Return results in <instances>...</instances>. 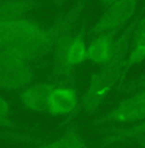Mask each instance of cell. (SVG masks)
I'll use <instances>...</instances> for the list:
<instances>
[{"instance_id":"6da1fadb","label":"cell","mask_w":145,"mask_h":148,"mask_svg":"<svg viewBox=\"0 0 145 148\" xmlns=\"http://www.w3.org/2000/svg\"><path fill=\"white\" fill-rule=\"evenodd\" d=\"M141 16L143 14L133 18L118 34L110 58L91 75L86 92L81 97V110L84 112L89 115L96 112L107 97L114 89H118L122 84H125V63Z\"/></svg>"},{"instance_id":"7a4b0ae2","label":"cell","mask_w":145,"mask_h":148,"mask_svg":"<svg viewBox=\"0 0 145 148\" xmlns=\"http://www.w3.org/2000/svg\"><path fill=\"white\" fill-rule=\"evenodd\" d=\"M139 0H117L106 8L100 18L86 31L89 38L109 32H121L133 19Z\"/></svg>"},{"instance_id":"3957f363","label":"cell","mask_w":145,"mask_h":148,"mask_svg":"<svg viewBox=\"0 0 145 148\" xmlns=\"http://www.w3.org/2000/svg\"><path fill=\"white\" fill-rule=\"evenodd\" d=\"M145 120V88L131 93L108 112L95 119L93 125L106 124H136Z\"/></svg>"},{"instance_id":"277c9868","label":"cell","mask_w":145,"mask_h":148,"mask_svg":"<svg viewBox=\"0 0 145 148\" xmlns=\"http://www.w3.org/2000/svg\"><path fill=\"white\" fill-rule=\"evenodd\" d=\"M35 80L31 64L13 53L0 50V89L23 90Z\"/></svg>"},{"instance_id":"5b68a950","label":"cell","mask_w":145,"mask_h":148,"mask_svg":"<svg viewBox=\"0 0 145 148\" xmlns=\"http://www.w3.org/2000/svg\"><path fill=\"white\" fill-rule=\"evenodd\" d=\"M81 110V98L77 88L72 85L54 84L46 102L48 115L59 117H71Z\"/></svg>"},{"instance_id":"8992f818","label":"cell","mask_w":145,"mask_h":148,"mask_svg":"<svg viewBox=\"0 0 145 148\" xmlns=\"http://www.w3.org/2000/svg\"><path fill=\"white\" fill-rule=\"evenodd\" d=\"M53 86L54 84L52 81L31 84L26 89L21 90L19 102L27 110L37 113H45L46 112V102Z\"/></svg>"},{"instance_id":"52a82bcc","label":"cell","mask_w":145,"mask_h":148,"mask_svg":"<svg viewBox=\"0 0 145 148\" xmlns=\"http://www.w3.org/2000/svg\"><path fill=\"white\" fill-rule=\"evenodd\" d=\"M119 32H109L91 38L87 42V61L100 67L110 58Z\"/></svg>"},{"instance_id":"ba28073f","label":"cell","mask_w":145,"mask_h":148,"mask_svg":"<svg viewBox=\"0 0 145 148\" xmlns=\"http://www.w3.org/2000/svg\"><path fill=\"white\" fill-rule=\"evenodd\" d=\"M145 139V120L132 124L126 127H117L104 134L99 140L100 147H109L122 142H138Z\"/></svg>"},{"instance_id":"9c48e42d","label":"cell","mask_w":145,"mask_h":148,"mask_svg":"<svg viewBox=\"0 0 145 148\" xmlns=\"http://www.w3.org/2000/svg\"><path fill=\"white\" fill-rule=\"evenodd\" d=\"M144 61H145V14L141 16L138 28L135 31V35L132 38L129 56H127L126 63H125V73L127 75V72L133 66H138Z\"/></svg>"},{"instance_id":"30bf717a","label":"cell","mask_w":145,"mask_h":148,"mask_svg":"<svg viewBox=\"0 0 145 148\" xmlns=\"http://www.w3.org/2000/svg\"><path fill=\"white\" fill-rule=\"evenodd\" d=\"M36 5V0H3L0 3V23L25 18Z\"/></svg>"},{"instance_id":"8fae6325","label":"cell","mask_w":145,"mask_h":148,"mask_svg":"<svg viewBox=\"0 0 145 148\" xmlns=\"http://www.w3.org/2000/svg\"><path fill=\"white\" fill-rule=\"evenodd\" d=\"M31 148H89L76 127H69L59 138L50 142H42Z\"/></svg>"},{"instance_id":"7c38bea8","label":"cell","mask_w":145,"mask_h":148,"mask_svg":"<svg viewBox=\"0 0 145 148\" xmlns=\"http://www.w3.org/2000/svg\"><path fill=\"white\" fill-rule=\"evenodd\" d=\"M10 104L4 97L0 95V126L1 127H14L10 120Z\"/></svg>"},{"instance_id":"4fadbf2b","label":"cell","mask_w":145,"mask_h":148,"mask_svg":"<svg viewBox=\"0 0 145 148\" xmlns=\"http://www.w3.org/2000/svg\"><path fill=\"white\" fill-rule=\"evenodd\" d=\"M144 88H145V76L136 79V80H133V81L126 82V84H122L117 90L125 92V93H133V92H136V90L144 89Z\"/></svg>"},{"instance_id":"5bb4252c","label":"cell","mask_w":145,"mask_h":148,"mask_svg":"<svg viewBox=\"0 0 145 148\" xmlns=\"http://www.w3.org/2000/svg\"><path fill=\"white\" fill-rule=\"evenodd\" d=\"M114 1H117V0H100V4L103 5L104 8H107V7H109L110 4H113Z\"/></svg>"},{"instance_id":"9a60e30c","label":"cell","mask_w":145,"mask_h":148,"mask_svg":"<svg viewBox=\"0 0 145 148\" xmlns=\"http://www.w3.org/2000/svg\"><path fill=\"white\" fill-rule=\"evenodd\" d=\"M67 0H55V3H54V5L55 7H59V5H62V4H64Z\"/></svg>"},{"instance_id":"2e32d148","label":"cell","mask_w":145,"mask_h":148,"mask_svg":"<svg viewBox=\"0 0 145 148\" xmlns=\"http://www.w3.org/2000/svg\"><path fill=\"white\" fill-rule=\"evenodd\" d=\"M136 143L139 144V146H140L141 148H145V139H141V140H138L136 142Z\"/></svg>"}]
</instances>
